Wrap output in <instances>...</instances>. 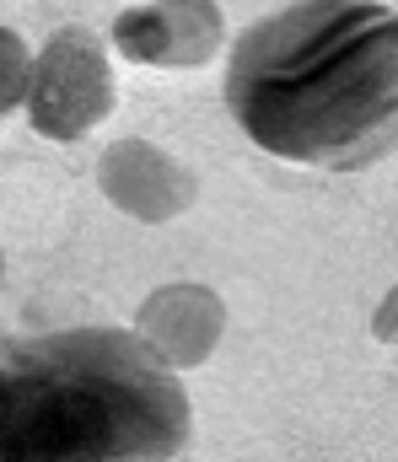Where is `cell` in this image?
Returning <instances> with one entry per match:
<instances>
[{
	"instance_id": "8992f818",
	"label": "cell",
	"mask_w": 398,
	"mask_h": 462,
	"mask_svg": "<svg viewBox=\"0 0 398 462\" xmlns=\"http://www.w3.org/2000/svg\"><path fill=\"white\" fill-rule=\"evenodd\" d=\"M140 345L151 349L167 371H199L227 334V301L221 291L199 285V280H172L162 291H151L140 307H134V328Z\"/></svg>"
},
{
	"instance_id": "6da1fadb",
	"label": "cell",
	"mask_w": 398,
	"mask_h": 462,
	"mask_svg": "<svg viewBox=\"0 0 398 462\" xmlns=\"http://www.w3.org/2000/svg\"><path fill=\"white\" fill-rule=\"evenodd\" d=\"M227 114L280 162L361 172L393 151L398 16L383 0H291L237 32Z\"/></svg>"
},
{
	"instance_id": "52a82bcc",
	"label": "cell",
	"mask_w": 398,
	"mask_h": 462,
	"mask_svg": "<svg viewBox=\"0 0 398 462\" xmlns=\"http://www.w3.org/2000/svg\"><path fill=\"white\" fill-rule=\"evenodd\" d=\"M27 70H32V49L16 27H0V118L16 114L27 97Z\"/></svg>"
},
{
	"instance_id": "ba28073f",
	"label": "cell",
	"mask_w": 398,
	"mask_h": 462,
	"mask_svg": "<svg viewBox=\"0 0 398 462\" xmlns=\"http://www.w3.org/2000/svg\"><path fill=\"white\" fill-rule=\"evenodd\" d=\"M377 339H383V345H393V291H388V301L377 307Z\"/></svg>"
},
{
	"instance_id": "7a4b0ae2",
	"label": "cell",
	"mask_w": 398,
	"mask_h": 462,
	"mask_svg": "<svg viewBox=\"0 0 398 462\" xmlns=\"http://www.w3.org/2000/svg\"><path fill=\"white\" fill-rule=\"evenodd\" d=\"M194 409L130 328H60L0 355V462H172Z\"/></svg>"
},
{
	"instance_id": "5b68a950",
	"label": "cell",
	"mask_w": 398,
	"mask_h": 462,
	"mask_svg": "<svg viewBox=\"0 0 398 462\" xmlns=\"http://www.w3.org/2000/svg\"><path fill=\"white\" fill-rule=\"evenodd\" d=\"M97 189L119 216H130L140 226H167V221L189 216V205L199 194V178H194L189 162H178L156 140L130 134V140H114L97 156Z\"/></svg>"
},
{
	"instance_id": "9c48e42d",
	"label": "cell",
	"mask_w": 398,
	"mask_h": 462,
	"mask_svg": "<svg viewBox=\"0 0 398 462\" xmlns=\"http://www.w3.org/2000/svg\"><path fill=\"white\" fill-rule=\"evenodd\" d=\"M0 285H5V253H0Z\"/></svg>"
},
{
	"instance_id": "277c9868",
	"label": "cell",
	"mask_w": 398,
	"mask_h": 462,
	"mask_svg": "<svg viewBox=\"0 0 398 462\" xmlns=\"http://www.w3.org/2000/svg\"><path fill=\"white\" fill-rule=\"evenodd\" d=\"M227 16L216 0H134L114 16V49L151 70H199L221 54Z\"/></svg>"
},
{
	"instance_id": "3957f363",
	"label": "cell",
	"mask_w": 398,
	"mask_h": 462,
	"mask_svg": "<svg viewBox=\"0 0 398 462\" xmlns=\"http://www.w3.org/2000/svg\"><path fill=\"white\" fill-rule=\"evenodd\" d=\"M114 103H119V87H114L108 43L81 22L49 32L27 70V97H22L27 124L43 140L65 145V140H81L87 129H97L114 114Z\"/></svg>"
}]
</instances>
